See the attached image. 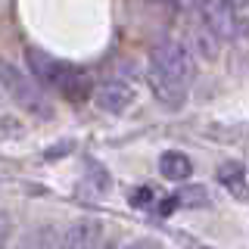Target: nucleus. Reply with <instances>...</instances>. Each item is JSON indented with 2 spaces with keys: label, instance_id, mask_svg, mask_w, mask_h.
Wrapping results in <instances>:
<instances>
[{
  "label": "nucleus",
  "instance_id": "39448f33",
  "mask_svg": "<svg viewBox=\"0 0 249 249\" xmlns=\"http://www.w3.org/2000/svg\"><path fill=\"white\" fill-rule=\"evenodd\" d=\"M93 103L97 109H103L109 115H122L124 109L134 103V88H128V84L122 81H109V84H100V88H93Z\"/></svg>",
  "mask_w": 249,
  "mask_h": 249
},
{
  "label": "nucleus",
  "instance_id": "ddd939ff",
  "mask_svg": "<svg viewBox=\"0 0 249 249\" xmlns=\"http://www.w3.org/2000/svg\"><path fill=\"white\" fill-rule=\"evenodd\" d=\"M228 3H231V6H246L249 0H228Z\"/></svg>",
  "mask_w": 249,
  "mask_h": 249
},
{
  "label": "nucleus",
  "instance_id": "f03ea898",
  "mask_svg": "<svg viewBox=\"0 0 249 249\" xmlns=\"http://www.w3.org/2000/svg\"><path fill=\"white\" fill-rule=\"evenodd\" d=\"M25 66H28V75L37 78V81L44 84V88L56 90L62 100H69V103H88L93 97V81L88 72H81L78 66L72 62H62V59H53L47 56L44 50H37V47H28L25 50Z\"/></svg>",
  "mask_w": 249,
  "mask_h": 249
},
{
  "label": "nucleus",
  "instance_id": "20e7f679",
  "mask_svg": "<svg viewBox=\"0 0 249 249\" xmlns=\"http://www.w3.org/2000/svg\"><path fill=\"white\" fill-rule=\"evenodd\" d=\"M100 237H103L100 218H78L75 224L66 228V233H59L56 249H97Z\"/></svg>",
  "mask_w": 249,
  "mask_h": 249
},
{
  "label": "nucleus",
  "instance_id": "7ed1b4c3",
  "mask_svg": "<svg viewBox=\"0 0 249 249\" xmlns=\"http://www.w3.org/2000/svg\"><path fill=\"white\" fill-rule=\"evenodd\" d=\"M0 90L19 109L31 112L35 119H53V103L47 97L44 84L37 78H31L28 72L16 69L13 62H3V59H0Z\"/></svg>",
  "mask_w": 249,
  "mask_h": 249
},
{
  "label": "nucleus",
  "instance_id": "4468645a",
  "mask_svg": "<svg viewBox=\"0 0 249 249\" xmlns=\"http://www.w3.org/2000/svg\"><path fill=\"white\" fill-rule=\"evenodd\" d=\"M97 249H115V246H97Z\"/></svg>",
  "mask_w": 249,
  "mask_h": 249
},
{
  "label": "nucleus",
  "instance_id": "6e6552de",
  "mask_svg": "<svg viewBox=\"0 0 249 249\" xmlns=\"http://www.w3.org/2000/svg\"><path fill=\"white\" fill-rule=\"evenodd\" d=\"M159 175L168 178V181H187V178L193 175V162L187 159L184 153L168 150V153L159 156Z\"/></svg>",
  "mask_w": 249,
  "mask_h": 249
},
{
  "label": "nucleus",
  "instance_id": "9d476101",
  "mask_svg": "<svg viewBox=\"0 0 249 249\" xmlns=\"http://www.w3.org/2000/svg\"><path fill=\"white\" fill-rule=\"evenodd\" d=\"M59 243V233L53 224H41V228H31L25 237L19 240V246L16 249H56Z\"/></svg>",
  "mask_w": 249,
  "mask_h": 249
},
{
  "label": "nucleus",
  "instance_id": "f257e3e1",
  "mask_svg": "<svg viewBox=\"0 0 249 249\" xmlns=\"http://www.w3.org/2000/svg\"><path fill=\"white\" fill-rule=\"evenodd\" d=\"M193 75H196V66H193L190 50L181 41H162L153 47L146 78H150V88L159 103H165L168 109L184 106Z\"/></svg>",
  "mask_w": 249,
  "mask_h": 249
},
{
  "label": "nucleus",
  "instance_id": "423d86ee",
  "mask_svg": "<svg viewBox=\"0 0 249 249\" xmlns=\"http://www.w3.org/2000/svg\"><path fill=\"white\" fill-rule=\"evenodd\" d=\"M202 22H206V31H212L218 37H231L233 35V6L228 0H206L202 3Z\"/></svg>",
  "mask_w": 249,
  "mask_h": 249
},
{
  "label": "nucleus",
  "instance_id": "0eeeda50",
  "mask_svg": "<svg viewBox=\"0 0 249 249\" xmlns=\"http://www.w3.org/2000/svg\"><path fill=\"white\" fill-rule=\"evenodd\" d=\"M218 181H221V187H228V190H231V196H237V199H249L246 168L240 165V162H224V165L218 168Z\"/></svg>",
  "mask_w": 249,
  "mask_h": 249
},
{
  "label": "nucleus",
  "instance_id": "9b49d317",
  "mask_svg": "<svg viewBox=\"0 0 249 249\" xmlns=\"http://www.w3.org/2000/svg\"><path fill=\"white\" fill-rule=\"evenodd\" d=\"M10 233H13V218L6 212H0V249H6L10 243Z\"/></svg>",
  "mask_w": 249,
  "mask_h": 249
},
{
  "label": "nucleus",
  "instance_id": "1a4fd4ad",
  "mask_svg": "<svg viewBox=\"0 0 249 249\" xmlns=\"http://www.w3.org/2000/svg\"><path fill=\"white\" fill-rule=\"evenodd\" d=\"M202 209L209 206V190L206 187H184L181 193H175V196L165 199V206H162V212H171V209Z\"/></svg>",
  "mask_w": 249,
  "mask_h": 249
},
{
  "label": "nucleus",
  "instance_id": "f8f14e48",
  "mask_svg": "<svg viewBox=\"0 0 249 249\" xmlns=\"http://www.w3.org/2000/svg\"><path fill=\"white\" fill-rule=\"evenodd\" d=\"M122 249H159L156 243H146V240H140V243H131V246H122Z\"/></svg>",
  "mask_w": 249,
  "mask_h": 249
}]
</instances>
